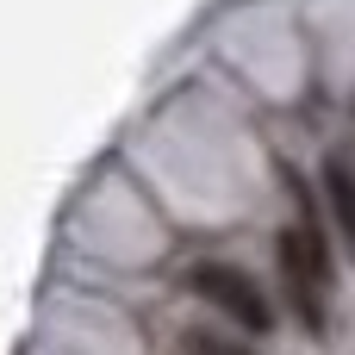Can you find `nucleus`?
<instances>
[{
	"label": "nucleus",
	"instance_id": "obj_3",
	"mask_svg": "<svg viewBox=\"0 0 355 355\" xmlns=\"http://www.w3.org/2000/svg\"><path fill=\"white\" fill-rule=\"evenodd\" d=\"M324 193H331L337 231H343V243H349V256H355V168L343 162V156H331V162H324Z\"/></svg>",
	"mask_w": 355,
	"mask_h": 355
},
{
	"label": "nucleus",
	"instance_id": "obj_2",
	"mask_svg": "<svg viewBox=\"0 0 355 355\" xmlns=\"http://www.w3.org/2000/svg\"><path fill=\"white\" fill-rule=\"evenodd\" d=\"M187 287H193L206 306H218L237 331H250V337H268V331H275L268 293H262L256 275H243L237 262H193V268H187Z\"/></svg>",
	"mask_w": 355,
	"mask_h": 355
},
{
	"label": "nucleus",
	"instance_id": "obj_4",
	"mask_svg": "<svg viewBox=\"0 0 355 355\" xmlns=\"http://www.w3.org/2000/svg\"><path fill=\"white\" fill-rule=\"evenodd\" d=\"M187 355H256V349H243V343H231L218 331H187Z\"/></svg>",
	"mask_w": 355,
	"mask_h": 355
},
{
	"label": "nucleus",
	"instance_id": "obj_1",
	"mask_svg": "<svg viewBox=\"0 0 355 355\" xmlns=\"http://www.w3.org/2000/svg\"><path fill=\"white\" fill-rule=\"evenodd\" d=\"M293 193H300V225H287L275 237V262H281V287H287L293 318L312 337H324V318H331V306H324V293H331V243H324V225H318L312 193L300 181H293Z\"/></svg>",
	"mask_w": 355,
	"mask_h": 355
}]
</instances>
